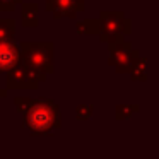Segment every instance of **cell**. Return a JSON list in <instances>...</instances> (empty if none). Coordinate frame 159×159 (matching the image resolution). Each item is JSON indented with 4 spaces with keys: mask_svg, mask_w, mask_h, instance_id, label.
<instances>
[{
    "mask_svg": "<svg viewBox=\"0 0 159 159\" xmlns=\"http://www.w3.org/2000/svg\"><path fill=\"white\" fill-rule=\"evenodd\" d=\"M7 77H5V89H31V84L28 82L24 74V67L19 63V65L12 67L11 70H7Z\"/></svg>",
    "mask_w": 159,
    "mask_h": 159,
    "instance_id": "cell-7",
    "label": "cell"
},
{
    "mask_svg": "<svg viewBox=\"0 0 159 159\" xmlns=\"http://www.w3.org/2000/svg\"><path fill=\"white\" fill-rule=\"evenodd\" d=\"M128 75H130V79L134 82H145L147 80V58L140 57V53H139L135 57L134 63H132V69L128 72Z\"/></svg>",
    "mask_w": 159,
    "mask_h": 159,
    "instance_id": "cell-9",
    "label": "cell"
},
{
    "mask_svg": "<svg viewBox=\"0 0 159 159\" xmlns=\"http://www.w3.org/2000/svg\"><path fill=\"white\" fill-rule=\"evenodd\" d=\"M39 5L36 2L21 4V26L22 28H36L39 24Z\"/></svg>",
    "mask_w": 159,
    "mask_h": 159,
    "instance_id": "cell-8",
    "label": "cell"
},
{
    "mask_svg": "<svg viewBox=\"0 0 159 159\" xmlns=\"http://www.w3.org/2000/svg\"><path fill=\"white\" fill-rule=\"evenodd\" d=\"M19 50L22 65L39 69L46 74H52L55 70L53 65L55 45L52 41H22L19 45Z\"/></svg>",
    "mask_w": 159,
    "mask_h": 159,
    "instance_id": "cell-2",
    "label": "cell"
},
{
    "mask_svg": "<svg viewBox=\"0 0 159 159\" xmlns=\"http://www.w3.org/2000/svg\"><path fill=\"white\" fill-rule=\"evenodd\" d=\"M99 41L101 43H113L123 39L132 33V21L125 17L121 11H103L99 14Z\"/></svg>",
    "mask_w": 159,
    "mask_h": 159,
    "instance_id": "cell-3",
    "label": "cell"
},
{
    "mask_svg": "<svg viewBox=\"0 0 159 159\" xmlns=\"http://www.w3.org/2000/svg\"><path fill=\"white\" fill-rule=\"evenodd\" d=\"M16 34L14 19H0V39H11Z\"/></svg>",
    "mask_w": 159,
    "mask_h": 159,
    "instance_id": "cell-12",
    "label": "cell"
},
{
    "mask_svg": "<svg viewBox=\"0 0 159 159\" xmlns=\"http://www.w3.org/2000/svg\"><path fill=\"white\" fill-rule=\"evenodd\" d=\"M62 127V111L52 98H33L22 113V128L33 137H52Z\"/></svg>",
    "mask_w": 159,
    "mask_h": 159,
    "instance_id": "cell-1",
    "label": "cell"
},
{
    "mask_svg": "<svg viewBox=\"0 0 159 159\" xmlns=\"http://www.w3.org/2000/svg\"><path fill=\"white\" fill-rule=\"evenodd\" d=\"M110 48V57H108V63L110 67H113L118 74H128L132 69L135 57L139 55L137 50H134L130 41L127 39H118V41L108 43Z\"/></svg>",
    "mask_w": 159,
    "mask_h": 159,
    "instance_id": "cell-4",
    "label": "cell"
},
{
    "mask_svg": "<svg viewBox=\"0 0 159 159\" xmlns=\"http://www.w3.org/2000/svg\"><path fill=\"white\" fill-rule=\"evenodd\" d=\"M77 33L79 34H98L99 33V21L98 19H82L77 22Z\"/></svg>",
    "mask_w": 159,
    "mask_h": 159,
    "instance_id": "cell-10",
    "label": "cell"
},
{
    "mask_svg": "<svg viewBox=\"0 0 159 159\" xmlns=\"http://www.w3.org/2000/svg\"><path fill=\"white\" fill-rule=\"evenodd\" d=\"M93 111L94 108L91 104H79L75 110V118L79 121H86V120H91L93 118Z\"/></svg>",
    "mask_w": 159,
    "mask_h": 159,
    "instance_id": "cell-13",
    "label": "cell"
},
{
    "mask_svg": "<svg viewBox=\"0 0 159 159\" xmlns=\"http://www.w3.org/2000/svg\"><path fill=\"white\" fill-rule=\"evenodd\" d=\"M45 11L52 12L55 21L63 17L75 19L84 11V0H45Z\"/></svg>",
    "mask_w": 159,
    "mask_h": 159,
    "instance_id": "cell-5",
    "label": "cell"
},
{
    "mask_svg": "<svg viewBox=\"0 0 159 159\" xmlns=\"http://www.w3.org/2000/svg\"><path fill=\"white\" fill-rule=\"evenodd\" d=\"M21 63V50L14 39H0V74Z\"/></svg>",
    "mask_w": 159,
    "mask_h": 159,
    "instance_id": "cell-6",
    "label": "cell"
},
{
    "mask_svg": "<svg viewBox=\"0 0 159 159\" xmlns=\"http://www.w3.org/2000/svg\"><path fill=\"white\" fill-rule=\"evenodd\" d=\"M139 111H140V108L137 104H118L116 110H115V118L118 121L128 120V118H132V115L139 113Z\"/></svg>",
    "mask_w": 159,
    "mask_h": 159,
    "instance_id": "cell-11",
    "label": "cell"
},
{
    "mask_svg": "<svg viewBox=\"0 0 159 159\" xmlns=\"http://www.w3.org/2000/svg\"><path fill=\"white\" fill-rule=\"evenodd\" d=\"M21 4L22 0H0V12H12Z\"/></svg>",
    "mask_w": 159,
    "mask_h": 159,
    "instance_id": "cell-15",
    "label": "cell"
},
{
    "mask_svg": "<svg viewBox=\"0 0 159 159\" xmlns=\"http://www.w3.org/2000/svg\"><path fill=\"white\" fill-rule=\"evenodd\" d=\"M31 99H33V98H28V96H16V99H14L16 111H17L19 115H22V113H24V111L29 108V104H31Z\"/></svg>",
    "mask_w": 159,
    "mask_h": 159,
    "instance_id": "cell-14",
    "label": "cell"
},
{
    "mask_svg": "<svg viewBox=\"0 0 159 159\" xmlns=\"http://www.w3.org/2000/svg\"><path fill=\"white\" fill-rule=\"evenodd\" d=\"M5 96H7V89L0 87V98H5Z\"/></svg>",
    "mask_w": 159,
    "mask_h": 159,
    "instance_id": "cell-16",
    "label": "cell"
}]
</instances>
